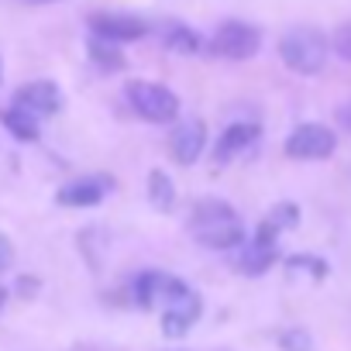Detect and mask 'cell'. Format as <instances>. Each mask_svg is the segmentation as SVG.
Masks as SVG:
<instances>
[{
  "instance_id": "12",
  "label": "cell",
  "mask_w": 351,
  "mask_h": 351,
  "mask_svg": "<svg viewBox=\"0 0 351 351\" xmlns=\"http://www.w3.org/2000/svg\"><path fill=\"white\" fill-rule=\"evenodd\" d=\"M272 262H276V245H265L258 238L245 241L238 248V255H234V269L245 272V276H262V272L272 269Z\"/></svg>"
},
{
  "instance_id": "10",
  "label": "cell",
  "mask_w": 351,
  "mask_h": 351,
  "mask_svg": "<svg viewBox=\"0 0 351 351\" xmlns=\"http://www.w3.org/2000/svg\"><path fill=\"white\" fill-rule=\"evenodd\" d=\"M90 32L107 38V42H134V38L148 35V25L141 18H131V14H93Z\"/></svg>"
},
{
  "instance_id": "5",
  "label": "cell",
  "mask_w": 351,
  "mask_h": 351,
  "mask_svg": "<svg viewBox=\"0 0 351 351\" xmlns=\"http://www.w3.org/2000/svg\"><path fill=\"white\" fill-rule=\"evenodd\" d=\"M337 148V134L324 124H300L293 128V134L286 138V155L300 158V162H313V158H327Z\"/></svg>"
},
{
  "instance_id": "17",
  "label": "cell",
  "mask_w": 351,
  "mask_h": 351,
  "mask_svg": "<svg viewBox=\"0 0 351 351\" xmlns=\"http://www.w3.org/2000/svg\"><path fill=\"white\" fill-rule=\"evenodd\" d=\"M90 59L100 66V69H121L124 66V56L117 52V42H107L100 35L90 38Z\"/></svg>"
},
{
  "instance_id": "1",
  "label": "cell",
  "mask_w": 351,
  "mask_h": 351,
  "mask_svg": "<svg viewBox=\"0 0 351 351\" xmlns=\"http://www.w3.org/2000/svg\"><path fill=\"white\" fill-rule=\"evenodd\" d=\"M279 59L300 76H313L327 62V35L313 25H293L279 38Z\"/></svg>"
},
{
  "instance_id": "15",
  "label": "cell",
  "mask_w": 351,
  "mask_h": 351,
  "mask_svg": "<svg viewBox=\"0 0 351 351\" xmlns=\"http://www.w3.org/2000/svg\"><path fill=\"white\" fill-rule=\"evenodd\" d=\"M148 200H152L155 210H172L176 207V186L169 180V172H162V169L148 172Z\"/></svg>"
},
{
  "instance_id": "23",
  "label": "cell",
  "mask_w": 351,
  "mask_h": 351,
  "mask_svg": "<svg viewBox=\"0 0 351 351\" xmlns=\"http://www.w3.org/2000/svg\"><path fill=\"white\" fill-rule=\"evenodd\" d=\"M337 124H341L344 131H351V100L337 107Z\"/></svg>"
},
{
  "instance_id": "14",
  "label": "cell",
  "mask_w": 351,
  "mask_h": 351,
  "mask_svg": "<svg viewBox=\"0 0 351 351\" xmlns=\"http://www.w3.org/2000/svg\"><path fill=\"white\" fill-rule=\"evenodd\" d=\"M0 124H4L18 141H38V117L28 114V110H21L18 104L0 110Z\"/></svg>"
},
{
  "instance_id": "3",
  "label": "cell",
  "mask_w": 351,
  "mask_h": 351,
  "mask_svg": "<svg viewBox=\"0 0 351 351\" xmlns=\"http://www.w3.org/2000/svg\"><path fill=\"white\" fill-rule=\"evenodd\" d=\"M124 97L134 107V114L152 121V124H169V121L180 117V97L169 86H158V83H148V80H131L124 86Z\"/></svg>"
},
{
  "instance_id": "19",
  "label": "cell",
  "mask_w": 351,
  "mask_h": 351,
  "mask_svg": "<svg viewBox=\"0 0 351 351\" xmlns=\"http://www.w3.org/2000/svg\"><path fill=\"white\" fill-rule=\"evenodd\" d=\"M279 348H282V351H317V348H313V337H310L303 327L282 330V334H279Z\"/></svg>"
},
{
  "instance_id": "25",
  "label": "cell",
  "mask_w": 351,
  "mask_h": 351,
  "mask_svg": "<svg viewBox=\"0 0 351 351\" xmlns=\"http://www.w3.org/2000/svg\"><path fill=\"white\" fill-rule=\"evenodd\" d=\"M28 4H49V0H28Z\"/></svg>"
},
{
  "instance_id": "6",
  "label": "cell",
  "mask_w": 351,
  "mask_h": 351,
  "mask_svg": "<svg viewBox=\"0 0 351 351\" xmlns=\"http://www.w3.org/2000/svg\"><path fill=\"white\" fill-rule=\"evenodd\" d=\"M190 234L204 248H214V252H228V248L245 245V224L238 221V214L214 217V221H190Z\"/></svg>"
},
{
  "instance_id": "16",
  "label": "cell",
  "mask_w": 351,
  "mask_h": 351,
  "mask_svg": "<svg viewBox=\"0 0 351 351\" xmlns=\"http://www.w3.org/2000/svg\"><path fill=\"white\" fill-rule=\"evenodd\" d=\"M162 42H165V49H172V52H180V56H197L200 52V38L186 28V25H165V32H162Z\"/></svg>"
},
{
  "instance_id": "20",
  "label": "cell",
  "mask_w": 351,
  "mask_h": 351,
  "mask_svg": "<svg viewBox=\"0 0 351 351\" xmlns=\"http://www.w3.org/2000/svg\"><path fill=\"white\" fill-rule=\"evenodd\" d=\"M286 265H289V269H310L313 279H324V276H327V265H324L320 258H313V255H293V258H286Z\"/></svg>"
},
{
  "instance_id": "8",
  "label": "cell",
  "mask_w": 351,
  "mask_h": 351,
  "mask_svg": "<svg viewBox=\"0 0 351 351\" xmlns=\"http://www.w3.org/2000/svg\"><path fill=\"white\" fill-rule=\"evenodd\" d=\"M14 104L42 121V117L59 114V107H62V93H59V86H56L52 80H32V83H25V86L14 93Z\"/></svg>"
},
{
  "instance_id": "22",
  "label": "cell",
  "mask_w": 351,
  "mask_h": 351,
  "mask_svg": "<svg viewBox=\"0 0 351 351\" xmlns=\"http://www.w3.org/2000/svg\"><path fill=\"white\" fill-rule=\"evenodd\" d=\"M11 262H14V245H11V238L4 231H0V272H8Z\"/></svg>"
},
{
  "instance_id": "21",
  "label": "cell",
  "mask_w": 351,
  "mask_h": 351,
  "mask_svg": "<svg viewBox=\"0 0 351 351\" xmlns=\"http://www.w3.org/2000/svg\"><path fill=\"white\" fill-rule=\"evenodd\" d=\"M330 49L344 59V62H351V21H344L337 32H334V42H330Z\"/></svg>"
},
{
  "instance_id": "11",
  "label": "cell",
  "mask_w": 351,
  "mask_h": 351,
  "mask_svg": "<svg viewBox=\"0 0 351 351\" xmlns=\"http://www.w3.org/2000/svg\"><path fill=\"white\" fill-rule=\"evenodd\" d=\"M258 124L255 121H241V124H231L221 138H217V148H214V162H231L234 155H241L245 148H252L258 141Z\"/></svg>"
},
{
  "instance_id": "2",
  "label": "cell",
  "mask_w": 351,
  "mask_h": 351,
  "mask_svg": "<svg viewBox=\"0 0 351 351\" xmlns=\"http://www.w3.org/2000/svg\"><path fill=\"white\" fill-rule=\"evenodd\" d=\"M204 313V300L197 289H190L183 279H176L169 282L165 296H162V334L165 337H183L190 334V327L200 320Z\"/></svg>"
},
{
  "instance_id": "9",
  "label": "cell",
  "mask_w": 351,
  "mask_h": 351,
  "mask_svg": "<svg viewBox=\"0 0 351 351\" xmlns=\"http://www.w3.org/2000/svg\"><path fill=\"white\" fill-rule=\"evenodd\" d=\"M110 186H114L110 176H83V180H73L56 193V204L59 207H97L110 193Z\"/></svg>"
},
{
  "instance_id": "4",
  "label": "cell",
  "mask_w": 351,
  "mask_h": 351,
  "mask_svg": "<svg viewBox=\"0 0 351 351\" xmlns=\"http://www.w3.org/2000/svg\"><path fill=\"white\" fill-rule=\"evenodd\" d=\"M262 45V32L255 25H245V21H224L214 38H210V52L221 56V59H252Z\"/></svg>"
},
{
  "instance_id": "7",
  "label": "cell",
  "mask_w": 351,
  "mask_h": 351,
  "mask_svg": "<svg viewBox=\"0 0 351 351\" xmlns=\"http://www.w3.org/2000/svg\"><path fill=\"white\" fill-rule=\"evenodd\" d=\"M204 145H207V124L200 117H190L183 124H176L172 134H169V152L180 165H193L204 155Z\"/></svg>"
},
{
  "instance_id": "24",
  "label": "cell",
  "mask_w": 351,
  "mask_h": 351,
  "mask_svg": "<svg viewBox=\"0 0 351 351\" xmlns=\"http://www.w3.org/2000/svg\"><path fill=\"white\" fill-rule=\"evenodd\" d=\"M4 303H8V289L0 286V310H4Z\"/></svg>"
},
{
  "instance_id": "13",
  "label": "cell",
  "mask_w": 351,
  "mask_h": 351,
  "mask_svg": "<svg viewBox=\"0 0 351 351\" xmlns=\"http://www.w3.org/2000/svg\"><path fill=\"white\" fill-rule=\"evenodd\" d=\"M169 282H172V276H165V272H155V269L141 272V276L134 279V286H131V293H134V303H138L141 310L162 306V296H165Z\"/></svg>"
},
{
  "instance_id": "18",
  "label": "cell",
  "mask_w": 351,
  "mask_h": 351,
  "mask_svg": "<svg viewBox=\"0 0 351 351\" xmlns=\"http://www.w3.org/2000/svg\"><path fill=\"white\" fill-rule=\"evenodd\" d=\"M276 231H289V228H296L300 224V207L296 204H289V200H282V204H276L272 210H269V217H265Z\"/></svg>"
}]
</instances>
